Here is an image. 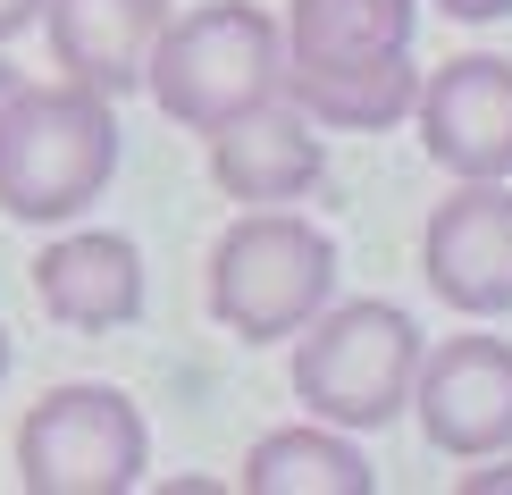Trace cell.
Returning <instances> with one entry per match:
<instances>
[{
  "instance_id": "6da1fadb",
  "label": "cell",
  "mask_w": 512,
  "mask_h": 495,
  "mask_svg": "<svg viewBox=\"0 0 512 495\" xmlns=\"http://www.w3.org/2000/svg\"><path fill=\"white\" fill-rule=\"evenodd\" d=\"M118 168V110L93 84H17L0 110V210L17 227L76 219Z\"/></svg>"
},
{
  "instance_id": "7a4b0ae2",
  "label": "cell",
  "mask_w": 512,
  "mask_h": 495,
  "mask_svg": "<svg viewBox=\"0 0 512 495\" xmlns=\"http://www.w3.org/2000/svg\"><path fill=\"white\" fill-rule=\"evenodd\" d=\"M336 303V244L311 219L277 210H244L236 227L210 244V311L244 344H286L311 311Z\"/></svg>"
},
{
  "instance_id": "3957f363",
  "label": "cell",
  "mask_w": 512,
  "mask_h": 495,
  "mask_svg": "<svg viewBox=\"0 0 512 495\" xmlns=\"http://www.w3.org/2000/svg\"><path fill=\"white\" fill-rule=\"evenodd\" d=\"M143 93L160 101V118L210 135L219 118L277 93V17L252 0H202V9L168 17L143 59Z\"/></svg>"
},
{
  "instance_id": "277c9868",
  "label": "cell",
  "mask_w": 512,
  "mask_h": 495,
  "mask_svg": "<svg viewBox=\"0 0 512 495\" xmlns=\"http://www.w3.org/2000/svg\"><path fill=\"white\" fill-rule=\"evenodd\" d=\"M420 328L403 303H328L294 328V403L328 428H387L412 395Z\"/></svg>"
},
{
  "instance_id": "5b68a950",
  "label": "cell",
  "mask_w": 512,
  "mask_h": 495,
  "mask_svg": "<svg viewBox=\"0 0 512 495\" xmlns=\"http://www.w3.org/2000/svg\"><path fill=\"white\" fill-rule=\"evenodd\" d=\"M152 470V428L118 386H51L17 428L26 495H135Z\"/></svg>"
},
{
  "instance_id": "8992f818",
  "label": "cell",
  "mask_w": 512,
  "mask_h": 495,
  "mask_svg": "<svg viewBox=\"0 0 512 495\" xmlns=\"http://www.w3.org/2000/svg\"><path fill=\"white\" fill-rule=\"evenodd\" d=\"M420 437L454 462L512 454V344L504 336H445L420 344L412 361V395Z\"/></svg>"
},
{
  "instance_id": "52a82bcc",
  "label": "cell",
  "mask_w": 512,
  "mask_h": 495,
  "mask_svg": "<svg viewBox=\"0 0 512 495\" xmlns=\"http://www.w3.org/2000/svg\"><path fill=\"white\" fill-rule=\"evenodd\" d=\"M420 269L462 319L512 311V185L462 177L420 227Z\"/></svg>"
},
{
  "instance_id": "ba28073f",
  "label": "cell",
  "mask_w": 512,
  "mask_h": 495,
  "mask_svg": "<svg viewBox=\"0 0 512 495\" xmlns=\"http://www.w3.org/2000/svg\"><path fill=\"white\" fill-rule=\"evenodd\" d=\"M412 118L445 177H512V59H445L412 93Z\"/></svg>"
},
{
  "instance_id": "9c48e42d",
  "label": "cell",
  "mask_w": 512,
  "mask_h": 495,
  "mask_svg": "<svg viewBox=\"0 0 512 495\" xmlns=\"http://www.w3.org/2000/svg\"><path fill=\"white\" fill-rule=\"evenodd\" d=\"M210 177L227 185V202H252V210L303 202L328 177V135L286 93H269V101H252V110L210 126Z\"/></svg>"
},
{
  "instance_id": "30bf717a",
  "label": "cell",
  "mask_w": 512,
  "mask_h": 495,
  "mask_svg": "<svg viewBox=\"0 0 512 495\" xmlns=\"http://www.w3.org/2000/svg\"><path fill=\"white\" fill-rule=\"evenodd\" d=\"M34 294H42V311H51L59 328H84V336H110L126 319H143V252H135V235H110V227L59 235L34 261Z\"/></svg>"
},
{
  "instance_id": "8fae6325",
  "label": "cell",
  "mask_w": 512,
  "mask_h": 495,
  "mask_svg": "<svg viewBox=\"0 0 512 495\" xmlns=\"http://www.w3.org/2000/svg\"><path fill=\"white\" fill-rule=\"evenodd\" d=\"M42 26H51L59 76L118 101L126 84H143L152 34L168 26V0H42Z\"/></svg>"
},
{
  "instance_id": "7c38bea8",
  "label": "cell",
  "mask_w": 512,
  "mask_h": 495,
  "mask_svg": "<svg viewBox=\"0 0 512 495\" xmlns=\"http://www.w3.org/2000/svg\"><path fill=\"white\" fill-rule=\"evenodd\" d=\"M277 93H286L319 135H378V126L412 118L420 68H412V51L336 59V68H277Z\"/></svg>"
},
{
  "instance_id": "4fadbf2b",
  "label": "cell",
  "mask_w": 512,
  "mask_h": 495,
  "mask_svg": "<svg viewBox=\"0 0 512 495\" xmlns=\"http://www.w3.org/2000/svg\"><path fill=\"white\" fill-rule=\"evenodd\" d=\"M420 0H286L277 17V68H336V59L412 51Z\"/></svg>"
},
{
  "instance_id": "5bb4252c",
  "label": "cell",
  "mask_w": 512,
  "mask_h": 495,
  "mask_svg": "<svg viewBox=\"0 0 512 495\" xmlns=\"http://www.w3.org/2000/svg\"><path fill=\"white\" fill-rule=\"evenodd\" d=\"M370 462H361L353 428L303 420V428H269L244 454V495H370Z\"/></svg>"
},
{
  "instance_id": "9a60e30c",
  "label": "cell",
  "mask_w": 512,
  "mask_h": 495,
  "mask_svg": "<svg viewBox=\"0 0 512 495\" xmlns=\"http://www.w3.org/2000/svg\"><path fill=\"white\" fill-rule=\"evenodd\" d=\"M445 17H462V26H487V17H512V0H437Z\"/></svg>"
},
{
  "instance_id": "2e32d148",
  "label": "cell",
  "mask_w": 512,
  "mask_h": 495,
  "mask_svg": "<svg viewBox=\"0 0 512 495\" xmlns=\"http://www.w3.org/2000/svg\"><path fill=\"white\" fill-rule=\"evenodd\" d=\"M34 17H42V0H0V42H17Z\"/></svg>"
},
{
  "instance_id": "e0dca14e",
  "label": "cell",
  "mask_w": 512,
  "mask_h": 495,
  "mask_svg": "<svg viewBox=\"0 0 512 495\" xmlns=\"http://www.w3.org/2000/svg\"><path fill=\"white\" fill-rule=\"evenodd\" d=\"M496 462V454H487ZM496 487H512V462H496V470H471V479H462V495H496Z\"/></svg>"
},
{
  "instance_id": "ac0fdd59",
  "label": "cell",
  "mask_w": 512,
  "mask_h": 495,
  "mask_svg": "<svg viewBox=\"0 0 512 495\" xmlns=\"http://www.w3.org/2000/svg\"><path fill=\"white\" fill-rule=\"evenodd\" d=\"M17 84H26V76H17L9 59H0V110H9V93H17Z\"/></svg>"
},
{
  "instance_id": "d6986e66",
  "label": "cell",
  "mask_w": 512,
  "mask_h": 495,
  "mask_svg": "<svg viewBox=\"0 0 512 495\" xmlns=\"http://www.w3.org/2000/svg\"><path fill=\"white\" fill-rule=\"evenodd\" d=\"M0 378H9V328H0Z\"/></svg>"
}]
</instances>
